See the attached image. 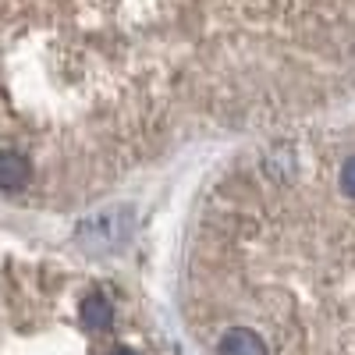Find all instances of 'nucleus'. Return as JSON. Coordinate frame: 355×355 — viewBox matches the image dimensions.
I'll return each instance as SVG.
<instances>
[{
  "instance_id": "nucleus-1",
  "label": "nucleus",
  "mask_w": 355,
  "mask_h": 355,
  "mask_svg": "<svg viewBox=\"0 0 355 355\" xmlns=\"http://www.w3.org/2000/svg\"><path fill=\"white\" fill-rule=\"evenodd\" d=\"M355 103V0H0V206L75 214Z\"/></svg>"
},
{
  "instance_id": "nucleus-2",
  "label": "nucleus",
  "mask_w": 355,
  "mask_h": 355,
  "mask_svg": "<svg viewBox=\"0 0 355 355\" xmlns=\"http://www.w3.org/2000/svg\"><path fill=\"white\" fill-rule=\"evenodd\" d=\"M182 306L210 355H355V103L214 174L185 227Z\"/></svg>"
}]
</instances>
